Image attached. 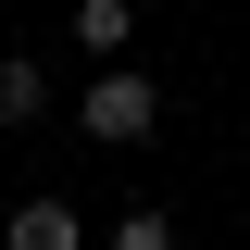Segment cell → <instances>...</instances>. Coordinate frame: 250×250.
<instances>
[{"instance_id": "cell-1", "label": "cell", "mask_w": 250, "mask_h": 250, "mask_svg": "<svg viewBox=\"0 0 250 250\" xmlns=\"http://www.w3.org/2000/svg\"><path fill=\"white\" fill-rule=\"evenodd\" d=\"M75 125H88L100 150H138V138H150V125H163V88H150V75H138V62H113V75H100V88L75 100Z\"/></svg>"}, {"instance_id": "cell-2", "label": "cell", "mask_w": 250, "mask_h": 250, "mask_svg": "<svg viewBox=\"0 0 250 250\" xmlns=\"http://www.w3.org/2000/svg\"><path fill=\"white\" fill-rule=\"evenodd\" d=\"M75 238H88V225L62 213V200H25V213H13V250H75Z\"/></svg>"}, {"instance_id": "cell-3", "label": "cell", "mask_w": 250, "mask_h": 250, "mask_svg": "<svg viewBox=\"0 0 250 250\" xmlns=\"http://www.w3.org/2000/svg\"><path fill=\"white\" fill-rule=\"evenodd\" d=\"M50 113V75H38V62H0V125H38Z\"/></svg>"}, {"instance_id": "cell-4", "label": "cell", "mask_w": 250, "mask_h": 250, "mask_svg": "<svg viewBox=\"0 0 250 250\" xmlns=\"http://www.w3.org/2000/svg\"><path fill=\"white\" fill-rule=\"evenodd\" d=\"M75 50H125V0H75Z\"/></svg>"}]
</instances>
